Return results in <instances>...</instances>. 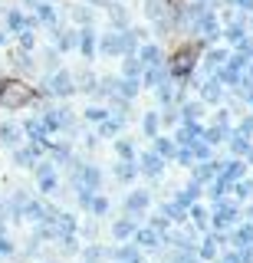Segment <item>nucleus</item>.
Here are the masks:
<instances>
[{
  "label": "nucleus",
  "instance_id": "obj_6",
  "mask_svg": "<svg viewBox=\"0 0 253 263\" xmlns=\"http://www.w3.org/2000/svg\"><path fill=\"white\" fill-rule=\"evenodd\" d=\"M148 201H151V194L148 191H132L125 197V211H128V217H135V214H145L148 211Z\"/></svg>",
  "mask_w": 253,
  "mask_h": 263
},
{
  "label": "nucleus",
  "instance_id": "obj_51",
  "mask_svg": "<svg viewBox=\"0 0 253 263\" xmlns=\"http://www.w3.org/2000/svg\"><path fill=\"white\" fill-rule=\"evenodd\" d=\"M217 263H230V260H227V257H224V260H217Z\"/></svg>",
  "mask_w": 253,
  "mask_h": 263
},
{
  "label": "nucleus",
  "instance_id": "obj_18",
  "mask_svg": "<svg viewBox=\"0 0 253 263\" xmlns=\"http://www.w3.org/2000/svg\"><path fill=\"white\" fill-rule=\"evenodd\" d=\"M30 4H33V10H36V16L43 23H50V27H56V10L50 4H40V0H30Z\"/></svg>",
  "mask_w": 253,
  "mask_h": 263
},
{
  "label": "nucleus",
  "instance_id": "obj_48",
  "mask_svg": "<svg viewBox=\"0 0 253 263\" xmlns=\"http://www.w3.org/2000/svg\"><path fill=\"white\" fill-rule=\"evenodd\" d=\"M233 4H237V7H240V10H243V13H250V10H253V0H233Z\"/></svg>",
  "mask_w": 253,
  "mask_h": 263
},
{
  "label": "nucleus",
  "instance_id": "obj_33",
  "mask_svg": "<svg viewBox=\"0 0 253 263\" xmlns=\"http://www.w3.org/2000/svg\"><path fill=\"white\" fill-rule=\"evenodd\" d=\"M145 13H148L151 20H161V13H165V0H145Z\"/></svg>",
  "mask_w": 253,
  "mask_h": 263
},
{
  "label": "nucleus",
  "instance_id": "obj_38",
  "mask_svg": "<svg viewBox=\"0 0 253 263\" xmlns=\"http://www.w3.org/2000/svg\"><path fill=\"white\" fill-rule=\"evenodd\" d=\"M233 194L243 197V201H247V197H253V181H233Z\"/></svg>",
  "mask_w": 253,
  "mask_h": 263
},
{
  "label": "nucleus",
  "instance_id": "obj_24",
  "mask_svg": "<svg viewBox=\"0 0 253 263\" xmlns=\"http://www.w3.org/2000/svg\"><path fill=\"white\" fill-rule=\"evenodd\" d=\"M154 89H158V102H161V105H171V102H174V86H171V79L158 82Z\"/></svg>",
  "mask_w": 253,
  "mask_h": 263
},
{
  "label": "nucleus",
  "instance_id": "obj_27",
  "mask_svg": "<svg viewBox=\"0 0 253 263\" xmlns=\"http://www.w3.org/2000/svg\"><path fill=\"white\" fill-rule=\"evenodd\" d=\"M227 135H230V132H227V125H214V128L204 132V142H207V145H217V142H224Z\"/></svg>",
  "mask_w": 253,
  "mask_h": 263
},
{
  "label": "nucleus",
  "instance_id": "obj_45",
  "mask_svg": "<svg viewBox=\"0 0 253 263\" xmlns=\"http://www.w3.org/2000/svg\"><path fill=\"white\" fill-rule=\"evenodd\" d=\"M102 253H105L102 247H89V250H86V260H89V263H95V260L102 257Z\"/></svg>",
  "mask_w": 253,
  "mask_h": 263
},
{
  "label": "nucleus",
  "instance_id": "obj_14",
  "mask_svg": "<svg viewBox=\"0 0 253 263\" xmlns=\"http://www.w3.org/2000/svg\"><path fill=\"white\" fill-rule=\"evenodd\" d=\"M79 49H83V56H92L95 53V33H92L89 23H86V30L79 33Z\"/></svg>",
  "mask_w": 253,
  "mask_h": 263
},
{
  "label": "nucleus",
  "instance_id": "obj_8",
  "mask_svg": "<svg viewBox=\"0 0 253 263\" xmlns=\"http://www.w3.org/2000/svg\"><path fill=\"white\" fill-rule=\"evenodd\" d=\"M135 60L142 63V66H158V63H161V49L154 46V43H145L142 49H138V56H135Z\"/></svg>",
  "mask_w": 253,
  "mask_h": 263
},
{
  "label": "nucleus",
  "instance_id": "obj_17",
  "mask_svg": "<svg viewBox=\"0 0 253 263\" xmlns=\"http://www.w3.org/2000/svg\"><path fill=\"white\" fill-rule=\"evenodd\" d=\"M23 132H27L30 138H33V142H40L43 145V138H46V128H43V119H30L27 125H23Z\"/></svg>",
  "mask_w": 253,
  "mask_h": 263
},
{
  "label": "nucleus",
  "instance_id": "obj_15",
  "mask_svg": "<svg viewBox=\"0 0 253 263\" xmlns=\"http://www.w3.org/2000/svg\"><path fill=\"white\" fill-rule=\"evenodd\" d=\"M174 152H178V145L171 142V138H154V155H158L161 161H165V158H174Z\"/></svg>",
  "mask_w": 253,
  "mask_h": 263
},
{
  "label": "nucleus",
  "instance_id": "obj_5",
  "mask_svg": "<svg viewBox=\"0 0 253 263\" xmlns=\"http://www.w3.org/2000/svg\"><path fill=\"white\" fill-rule=\"evenodd\" d=\"M135 164H138V171H142V175H148V178H158L161 171H165V161H161L154 152H145Z\"/></svg>",
  "mask_w": 253,
  "mask_h": 263
},
{
  "label": "nucleus",
  "instance_id": "obj_19",
  "mask_svg": "<svg viewBox=\"0 0 253 263\" xmlns=\"http://www.w3.org/2000/svg\"><path fill=\"white\" fill-rule=\"evenodd\" d=\"M135 240L142 243V247H148V250H151V247H158V243H161V237L154 234L151 227H145V230H135Z\"/></svg>",
  "mask_w": 253,
  "mask_h": 263
},
{
  "label": "nucleus",
  "instance_id": "obj_44",
  "mask_svg": "<svg viewBox=\"0 0 253 263\" xmlns=\"http://www.w3.org/2000/svg\"><path fill=\"white\" fill-rule=\"evenodd\" d=\"M105 115H109L105 109H86V119H89V122H102Z\"/></svg>",
  "mask_w": 253,
  "mask_h": 263
},
{
  "label": "nucleus",
  "instance_id": "obj_39",
  "mask_svg": "<svg viewBox=\"0 0 253 263\" xmlns=\"http://www.w3.org/2000/svg\"><path fill=\"white\" fill-rule=\"evenodd\" d=\"M191 217H194V224H198V227H207V224H210L207 211H204V208H198V204H191Z\"/></svg>",
  "mask_w": 253,
  "mask_h": 263
},
{
  "label": "nucleus",
  "instance_id": "obj_49",
  "mask_svg": "<svg viewBox=\"0 0 253 263\" xmlns=\"http://www.w3.org/2000/svg\"><path fill=\"white\" fill-rule=\"evenodd\" d=\"M86 4H92V7H109V0H86Z\"/></svg>",
  "mask_w": 253,
  "mask_h": 263
},
{
  "label": "nucleus",
  "instance_id": "obj_7",
  "mask_svg": "<svg viewBox=\"0 0 253 263\" xmlns=\"http://www.w3.org/2000/svg\"><path fill=\"white\" fill-rule=\"evenodd\" d=\"M36 178H40V191H56V171L53 164H36Z\"/></svg>",
  "mask_w": 253,
  "mask_h": 263
},
{
  "label": "nucleus",
  "instance_id": "obj_23",
  "mask_svg": "<svg viewBox=\"0 0 253 263\" xmlns=\"http://www.w3.org/2000/svg\"><path fill=\"white\" fill-rule=\"evenodd\" d=\"M220 178H227L230 184H233V181H240V178H243V164H240V161L224 164V168H220Z\"/></svg>",
  "mask_w": 253,
  "mask_h": 263
},
{
  "label": "nucleus",
  "instance_id": "obj_37",
  "mask_svg": "<svg viewBox=\"0 0 253 263\" xmlns=\"http://www.w3.org/2000/svg\"><path fill=\"white\" fill-rule=\"evenodd\" d=\"M201 257L204 260H214L217 257V237H207V240L201 243Z\"/></svg>",
  "mask_w": 253,
  "mask_h": 263
},
{
  "label": "nucleus",
  "instance_id": "obj_43",
  "mask_svg": "<svg viewBox=\"0 0 253 263\" xmlns=\"http://www.w3.org/2000/svg\"><path fill=\"white\" fill-rule=\"evenodd\" d=\"M53 158L56 161H69V145H53Z\"/></svg>",
  "mask_w": 253,
  "mask_h": 263
},
{
  "label": "nucleus",
  "instance_id": "obj_13",
  "mask_svg": "<svg viewBox=\"0 0 253 263\" xmlns=\"http://www.w3.org/2000/svg\"><path fill=\"white\" fill-rule=\"evenodd\" d=\"M40 152H43V145H40V142H33L30 148H20V152H17V164H36Z\"/></svg>",
  "mask_w": 253,
  "mask_h": 263
},
{
  "label": "nucleus",
  "instance_id": "obj_32",
  "mask_svg": "<svg viewBox=\"0 0 253 263\" xmlns=\"http://www.w3.org/2000/svg\"><path fill=\"white\" fill-rule=\"evenodd\" d=\"M135 171H138V164H135V161H122L119 168H115V175H119V181H132V178H135Z\"/></svg>",
  "mask_w": 253,
  "mask_h": 263
},
{
  "label": "nucleus",
  "instance_id": "obj_21",
  "mask_svg": "<svg viewBox=\"0 0 253 263\" xmlns=\"http://www.w3.org/2000/svg\"><path fill=\"white\" fill-rule=\"evenodd\" d=\"M72 43H76V33L72 30H56V49H60V53L72 49Z\"/></svg>",
  "mask_w": 253,
  "mask_h": 263
},
{
  "label": "nucleus",
  "instance_id": "obj_10",
  "mask_svg": "<svg viewBox=\"0 0 253 263\" xmlns=\"http://www.w3.org/2000/svg\"><path fill=\"white\" fill-rule=\"evenodd\" d=\"M201 135H204V128L198 122H184V128L178 132V138H174V145H187V142H194V138H201Z\"/></svg>",
  "mask_w": 253,
  "mask_h": 263
},
{
  "label": "nucleus",
  "instance_id": "obj_42",
  "mask_svg": "<svg viewBox=\"0 0 253 263\" xmlns=\"http://www.w3.org/2000/svg\"><path fill=\"white\" fill-rule=\"evenodd\" d=\"M20 46H23V49H33V46H36V36H33L30 30H23V33H20Z\"/></svg>",
  "mask_w": 253,
  "mask_h": 263
},
{
  "label": "nucleus",
  "instance_id": "obj_26",
  "mask_svg": "<svg viewBox=\"0 0 253 263\" xmlns=\"http://www.w3.org/2000/svg\"><path fill=\"white\" fill-rule=\"evenodd\" d=\"M109 23H115V30H125L128 27V13L122 7H112L109 4Z\"/></svg>",
  "mask_w": 253,
  "mask_h": 263
},
{
  "label": "nucleus",
  "instance_id": "obj_2",
  "mask_svg": "<svg viewBox=\"0 0 253 263\" xmlns=\"http://www.w3.org/2000/svg\"><path fill=\"white\" fill-rule=\"evenodd\" d=\"M237 220V204L233 201H224V197H217V208H214V217H210V224H214L217 230L230 227Z\"/></svg>",
  "mask_w": 253,
  "mask_h": 263
},
{
  "label": "nucleus",
  "instance_id": "obj_47",
  "mask_svg": "<svg viewBox=\"0 0 253 263\" xmlns=\"http://www.w3.org/2000/svg\"><path fill=\"white\" fill-rule=\"evenodd\" d=\"M7 253H13V243H10V240H4V237H0V257H7Z\"/></svg>",
  "mask_w": 253,
  "mask_h": 263
},
{
  "label": "nucleus",
  "instance_id": "obj_35",
  "mask_svg": "<svg viewBox=\"0 0 253 263\" xmlns=\"http://www.w3.org/2000/svg\"><path fill=\"white\" fill-rule=\"evenodd\" d=\"M158 125H161V119H158V112H148V115H145V135H151V138H158Z\"/></svg>",
  "mask_w": 253,
  "mask_h": 263
},
{
  "label": "nucleus",
  "instance_id": "obj_50",
  "mask_svg": "<svg viewBox=\"0 0 253 263\" xmlns=\"http://www.w3.org/2000/svg\"><path fill=\"white\" fill-rule=\"evenodd\" d=\"M4 40H7V36H4V33H0V46H4Z\"/></svg>",
  "mask_w": 253,
  "mask_h": 263
},
{
  "label": "nucleus",
  "instance_id": "obj_3",
  "mask_svg": "<svg viewBox=\"0 0 253 263\" xmlns=\"http://www.w3.org/2000/svg\"><path fill=\"white\" fill-rule=\"evenodd\" d=\"M72 168H76V184L79 187H86V191H95V187H99V181H102L99 168H92V164H72Z\"/></svg>",
  "mask_w": 253,
  "mask_h": 263
},
{
  "label": "nucleus",
  "instance_id": "obj_29",
  "mask_svg": "<svg viewBox=\"0 0 253 263\" xmlns=\"http://www.w3.org/2000/svg\"><path fill=\"white\" fill-rule=\"evenodd\" d=\"M142 69H145V66L135 60V53H128L125 56V79H138V76H142Z\"/></svg>",
  "mask_w": 253,
  "mask_h": 263
},
{
  "label": "nucleus",
  "instance_id": "obj_53",
  "mask_svg": "<svg viewBox=\"0 0 253 263\" xmlns=\"http://www.w3.org/2000/svg\"><path fill=\"white\" fill-rule=\"evenodd\" d=\"M250 217H253V208H250Z\"/></svg>",
  "mask_w": 253,
  "mask_h": 263
},
{
  "label": "nucleus",
  "instance_id": "obj_30",
  "mask_svg": "<svg viewBox=\"0 0 253 263\" xmlns=\"http://www.w3.org/2000/svg\"><path fill=\"white\" fill-rule=\"evenodd\" d=\"M227 60H230V56H227V49H210L204 63H207V69H217V66H224Z\"/></svg>",
  "mask_w": 253,
  "mask_h": 263
},
{
  "label": "nucleus",
  "instance_id": "obj_4",
  "mask_svg": "<svg viewBox=\"0 0 253 263\" xmlns=\"http://www.w3.org/2000/svg\"><path fill=\"white\" fill-rule=\"evenodd\" d=\"M50 92L53 96H72V92H76V82H72V76H69V72H53V76H50Z\"/></svg>",
  "mask_w": 253,
  "mask_h": 263
},
{
  "label": "nucleus",
  "instance_id": "obj_16",
  "mask_svg": "<svg viewBox=\"0 0 253 263\" xmlns=\"http://www.w3.org/2000/svg\"><path fill=\"white\" fill-rule=\"evenodd\" d=\"M198 197H201V184H198V181H194V184H187L184 191L178 194V204H181V208H191V204L198 201Z\"/></svg>",
  "mask_w": 253,
  "mask_h": 263
},
{
  "label": "nucleus",
  "instance_id": "obj_54",
  "mask_svg": "<svg viewBox=\"0 0 253 263\" xmlns=\"http://www.w3.org/2000/svg\"><path fill=\"white\" fill-rule=\"evenodd\" d=\"M198 4H204V0H198Z\"/></svg>",
  "mask_w": 253,
  "mask_h": 263
},
{
  "label": "nucleus",
  "instance_id": "obj_46",
  "mask_svg": "<svg viewBox=\"0 0 253 263\" xmlns=\"http://www.w3.org/2000/svg\"><path fill=\"white\" fill-rule=\"evenodd\" d=\"M240 135H253V115H250V119H243V125H240Z\"/></svg>",
  "mask_w": 253,
  "mask_h": 263
},
{
  "label": "nucleus",
  "instance_id": "obj_22",
  "mask_svg": "<svg viewBox=\"0 0 253 263\" xmlns=\"http://www.w3.org/2000/svg\"><path fill=\"white\" fill-rule=\"evenodd\" d=\"M233 243H237V247H253V224H243V227H237V234H233Z\"/></svg>",
  "mask_w": 253,
  "mask_h": 263
},
{
  "label": "nucleus",
  "instance_id": "obj_1",
  "mask_svg": "<svg viewBox=\"0 0 253 263\" xmlns=\"http://www.w3.org/2000/svg\"><path fill=\"white\" fill-rule=\"evenodd\" d=\"M30 96H33V92H30V86H23V82H4V86H0V102L10 105V109L27 105Z\"/></svg>",
  "mask_w": 253,
  "mask_h": 263
},
{
  "label": "nucleus",
  "instance_id": "obj_9",
  "mask_svg": "<svg viewBox=\"0 0 253 263\" xmlns=\"http://www.w3.org/2000/svg\"><path fill=\"white\" fill-rule=\"evenodd\" d=\"M30 27H33V20H30V16H23L20 10L7 13V30H10V33H23V30H30Z\"/></svg>",
  "mask_w": 253,
  "mask_h": 263
},
{
  "label": "nucleus",
  "instance_id": "obj_28",
  "mask_svg": "<svg viewBox=\"0 0 253 263\" xmlns=\"http://www.w3.org/2000/svg\"><path fill=\"white\" fill-rule=\"evenodd\" d=\"M132 234H135V224H132V217L119 220V224L112 227V237H119V240H125V237H132Z\"/></svg>",
  "mask_w": 253,
  "mask_h": 263
},
{
  "label": "nucleus",
  "instance_id": "obj_40",
  "mask_svg": "<svg viewBox=\"0 0 253 263\" xmlns=\"http://www.w3.org/2000/svg\"><path fill=\"white\" fill-rule=\"evenodd\" d=\"M115 152H119V158H122V161H135V148H132V142H119V145H115Z\"/></svg>",
  "mask_w": 253,
  "mask_h": 263
},
{
  "label": "nucleus",
  "instance_id": "obj_41",
  "mask_svg": "<svg viewBox=\"0 0 253 263\" xmlns=\"http://www.w3.org/2000/svg\"><path fill=\"white\" fill-rule=\"evenodd\" d=\"M86 211H92V214H105L109 211V201L105 197H99V194H92V201H89V208Z\"/></svg>",
  "mask_w": 253,
  "mask_h": 263
},
{
  "label": "nucleus",
  "instance_id": "obj_36",
  "mask_svg": "<svg viewBox=\"0 0 253 263\" xmlns=\"http://www.w3.org/2000/svg\"><path fill=\"white\" fill-rule=\"evenodd\" d=\"M0 142H7V145L13 148V145L20 142V132L13 128V125H4V128H0Z\"/></svg>",
  "mask_w": 253,
  "mask_h": 263
},
{
  "label": "nucleus",
  "instance_id": "obj_11",
  "mask_svg": "<svg viewBox=\"0 0 253 263\" xmlns=\"http://www.w3.org/2000/svg\"><path fill=\"white\" fill-rule=\"evenodd\" d=\"M142 76H145V86H158V82H165L168 79V72H165V66H145L142 69Z\"/></svg>",
  "mask_w": 253,
  "mask_h": 263
},
{
  "label": "nucleus",
  "instance_id": "obj_34",
  "mask_svg": "<svg viewBox=\"0 0 253 263\" xmlns=\"http://www.w3.org/2000/svg\"><path fill=\"white\" fill-rule=\"evenodd\" d=\"M165 217H168V220H184V217H187V208H181L178 201H174V204H165Z\"/></svg>",
  "mask_w": 253,
  "mask_h": 263
},
{
  "label": "nucleus",
  "instance_id": "obj_25",
  "mask_svg": "<svg viewBox=\"0 0 253 263\" xmlns=\"http://www.w3.org/2000/svg\"><path fill=\"white\" fill-rule=\"evenodd\" d=\"M119 128H122V119H112V115H105L102 125H99V135L112 138V135H119Z\"/></svg>",
  "mask_w": 253,
  "mask_h": 263
},
{
  "label": "nucleus",
  "instance_id": "obj_12",
  "mask_svg": "<svg viewBox=\"0 0 253 263\" xmlns=\"http://www.w3.org/2000/svg\"><path fill=\"white\" fill-rule=\"evenodd\" d=\"M201 96H204V102H220V96H224V86H220L217 79H207L201 86Z\"/></svg>",
  "mask_w": 253,
  "mask_h": 263
},
{
  "label": "nucleus",
  "instance_id": "obj_20",
  "mask_svg": "<svg viewBox=\"0 0 253 263\" xmlns=\"http://www.w3.org/2000/svg\"><path fill=\"white\" fill-rule=\"evenodd\" d=\"M227 138H230V152H233V155H247L250 148H253V145H250V138H247V135H240V132H237V135H227Z\"/></svg>",
  "mask_w": 253,
  "mask_h": 263
},
{
  "label": "nucleus",
  "instance_id": "obj_52",
  "mask_svg": "<svg viewBox=\"0 0 253 263\" xmlns=\"http://www.w3.org/2000/svg\"><path fill=\"white\" fill-rule=\"evenodd\" d=\"M250 105H253V92H250Z\"/></svg>",
  "mask_w": 253,
  "mask_h": 263
},
{
  "label": "nucleus",
  "instance_id": "obj_31",
  "mask_svg": "<svg viewBox=\"0 0 253 263\" xmlns=\"http://www.w3.org/2000/svg\"><path fill=\"white\" fill-rule=\"evenodd\" d=\"M201 112H204V105H201V102H187V105H181L184 122H198V119H201Z\"/></svg>",
  "mask_w": 253,
  "mask_h": 263
}]
</instances>
